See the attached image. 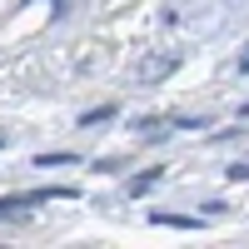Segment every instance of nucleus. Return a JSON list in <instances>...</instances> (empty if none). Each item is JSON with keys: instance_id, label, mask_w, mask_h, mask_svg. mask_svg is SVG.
<instances>
[{"instance_id": "f03ea898", "label": "nucleus", "mask_w": 249, "mask_h": 249, "mask_svg": "<svg viewBox=\"0 0 249 249\" xmlns=\"http://www.w3.org/2000/svg\"><path fill=\"white\" fill-rule=\"evenodd\" d=\"M155 224H175V230H195L199 219H195V214H164V210H160V214H155Z\"/></svg>"}, {"instance_id": "20e7f679", "label": "nucleus", "mask_w": 249, "mask_h": 249, "mask_svg": "<svg viewBox=\"0 0 249 249\" xmlns=\"http://www.w3.org/2000/svg\"><path fill=\"white\" fill-rule=\"evenodd\" d=\"M25 214V204H20V195L15 199H0V219H20Z\"/></svg>"}, {"instance_id": "7ed1b4c3", "label": "nucleus", "mask_w": 249, "mask_h": 249, "mask_svg": "<svg viewBox=\"0 0 249 249\" xmlns=\"http://www.w3.org/2000/svg\"><path fill=\"white\" fill-rule=\"evenodd\" d=\"M105 120H115V105H100L90 115H80V124H105Z\"/></svg>"}, {"instance_id": "423d86ee", "label": "nucleus", "mask_w": 249, "mask_h": 249, "mask_svg": "<svg viewBox=\"0 0 249 249\" xmlns=\"http://www.w3.org/2000/svg\"><path fill=\"white\" fill-rule=\"evenodd\" d=\"M230 179H249V160L244 164H230Z\"/></svg>"}, {"instance_id": "1a4fd4ad", "label": "nucleus", "mask_w": 249, "mask_h": 249, "mask_svg": "<svg viewBox=\"0 0 249 249\" xmlns=\"http://www.w3.org/2000/svg\"><path fill=\"white\" fill-rule=\"evenodd\" d=\"M0 144H5V135H0Z\"/></svg>"}, {"instance_id": "39448f33", "label": "nucleus", "mask_w": 249, "mask_h": 249, "mask_svg": "<svg viewBox=\"0 0 249 249\" xmlns=\"http://www.w3.org/2000/svg\"><path fill=\"white\" fill-rule=\"evenodd\" d=\"M35 164H45V170H60V164H75V155H40Z\"/></svg>"}, {"instance_id": "6e6552de", "label": "nucleus", "mask_w": 249, "mask_h": 249, "mask_svg": "<svg viewBox=\"0 0 249 249\" xmlns=\"http://www.w3.org/2000/svg\"><path fill=\"white\" fill-rule=\"evenodd\" d=\"M244 70H249V55H244Z\"/></svg>"}, {"instance_id": "f257e3e1", "label": "nucleus", "mask_w": 249, "mask_h": 249, "mask_svg": "<svg viewBox=\"0 0 249 249\" xmlns=\"http://www.w3.org/2000/svg\"><path fill=\"white\" fill-rule=\"evenodd\" d=\"M160 175H164L160 164H155V170H144V175H135V179H130V199H140V195H150L155 184H160Z\"/></svg>"}, {"instance_id": "0eeeda50", "label": "nucleus", "mask_w": 249, "mask_h": 249, "mask_svg": "<svg viewBox=\"0 0 249 249\" xmlns=\"http://www.w3.org/2000/svg\"><path fill=\"white\" fill-rule=\"evenodd\" d=\"M239 115H249V100H244V105H239Z\"/></svg>"}]
</instances>
